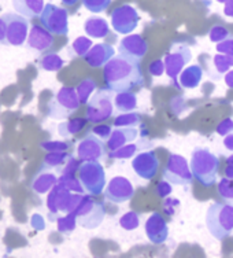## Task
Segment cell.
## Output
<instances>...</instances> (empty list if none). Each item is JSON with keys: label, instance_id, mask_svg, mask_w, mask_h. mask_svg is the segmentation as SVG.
<instances>
[{"label": "cell", "instance_id": "cell-1", "mask_svg": "<svg viewBox=\"0 0 233 258\" xmlns=\"http://www.w3.org/2000/svg\"><path fill=\"white\" fill-rule=\"evenodd\" d=\"M103 79L107 88L113 92H124L143 84V72L140 60L117 55L104 64Z\"/></svg>", "mask_w": 233, "mask_h": 258}, {"label": "cell", "instance_id": "cell-2", "mask_svg": "<svg viewBox=\"0 0 233 258\" xmlns=\"http://www.w3.org/2000/svg\"><path fill=\"white\" fill-rule=\"evenodd\" d=\"M191 170L203 187H213L218 176V157L208 149H195L191 154Z\"/></svg>", "mask_w": 233, "mask_h": 258}, {"label": "cell", "instance_id": "cell-3", "mask_svg": "<svg viewBox=\"0 0 233 258\" xmlns=\"http://www.w3.org/2000/svg\"><path fill=\"white\" fill-rule=\"evenodd\" d=\"M206 227L208 232L218 240H223L233 232V206L228 204L210 205L206 213Z\"/></svg>", "mask_w": 233, "mask_h": 258}, {"label": "cell", "instance_id": "cell-4", "mask_svg": "<svg viewBox=\"0 0 233 258\" xmlns=\"http://www.w3.org/2000/svg\"><path fill=\"white\" fill-rule=\"evenodd\" d=\"M84 194H71L62 184H56L47 195V209L48 220L56 221L60 213H73L83 199Z\"/></svg>", "mask_w": 233, "mask_h": 258}, {"label": "cell", "instance_id": "cell-5", "mask_svg": "<svg viewBox=\"0 0 233 258\" xmlns=\"http://www.w3.org/2000/svg\"><path fill=\"white\" fill-rule=\"evenodd\" d=\"M77 217L80 227L85 229H95L99 227L106 217V208L103 202L96 201L94 195H83V199L73 212Z\"/></svg>", "mask_w": 233, "mask_h": 258}, {"label": "cell", "instance_id": "cell-6", "mask_svg": "<svg viewBox=\"0 0 233 258\" xmlns=\"http://www.w3.org/2000/svg\"><path fill=\"white\" fill-rule=\"evenodd\" d=\"M80 98L73 87H62L48 103L47 115L54 119H66L79 110Z\"/></svg>", "mask_w": 233, "mask_h": 258}, {"label": "cell", "instance_id": "cell-7", "mask_svg": "<svg viewBox=\"0 0 233 258\" xmlns=\"http://www.w3.org/2000/svg\"><path fill=\"white\" fill-rule=\"evenodd\" d=\"M114 95L111 90H98L87 103V119L92 124H102L114 114Z\"/></svg>", "mask_w": 233, "mask_h": 258}, {"label": "cell", "instance_id": "cell-8", "mask_svg": "<svg viewBox=\"0 0 233 258\" xmlns=\"http://www.w3.org/2000/svg\"><path fill=\"white\" fill-rule=\"evenodd\" d=\"M79 179L84 185L85 192L98 197L106 187V172L99 161L81 162L79 169Z\"/></svg>", "mask_w": 233, "mask_h": 258}, {"label": "cell", "instance_id": "cell-9", "mask_svg": "<svg viewBox=\"0 0 233 258\" xmlns=\"http://www.w3.org/2000/svg\"><path fill=\"white\" fill-rule=\"evenodd\" d=\"M164 60L166 76L173 81V84L177 88H181L179 83H177V77L185 69V66L192 60L191 48L187 44H183V43H176V44L172 45L170 52L166 54Z\"/></svg>", "mask_w": 233, "mask_h": 258}, {"label": "cell", "instance_id": "cell-10", "mask_svg": "<svg viewBox=\"0 0 233 258\" xmlns=\"http://www.w3.org/2000/svg\"><path fill=\"white\" fill-rule=\"evenodd\" d=\"M40 22L52 35L66 36L69 33V13L63 7L55 5H45L40 14Z\"/></svg>", "mask_w": 233, "mask_h": 258}, {"label": "cell", "instance_id": "cell-11", "mask_svg": "<svg viewBox=\"0 0 233 258\" xmlns=\"http://www.w3.org/2000/svg\"><path fill=\"white\" fill-rule=\"evenodd\" d=\"M164 179L174 185H189L194 180L191 165H188V161L183 155L170 154L164 170Z\"/></svg>", "mask_w": 233, "mask_h": 258}, {"label": "cell", "instance_id": "cell-12", "mask_svg": "<svg viewBox=\"0 0 233 258\" xmlns=\"http://www.w3.org/2000/svg\"><path fill=\"white\" fill-rule=\"evenodd\" d=\"M140 22V15L133 6L122 5L111 13V26L119 35L132 33Z\"/></svg>", "mask_w": 233, "mask_h": 258}, {"label": "cell", "instance_id": "cell-13", "mask_svg": "<svg viewBox=\"0 0 233 258\" xmlns=\"http://www.w3.org/2000/svg\"><path fill=\"white\" fill-rule=\"evenodd\" d=\"M3 20L7 26V39L10 45H22L28 40L29 33V20L18 13H6Z\"/></svg>", "mask_w": 233, "mask_h": 258}, {"label": "cell", "instance_id": "cell-14", "mask_svg": "<svg viewBox=\"0 0 233 258\" xmlns=\"http://www.w3.org/2000/svg\"><path fill=\"white\" fill-rule=\"evenodd\" d=\"M106 147L107 144H104L103 140L91 132L77 144V158L81 162L102 161L106 157Z\"/></svg>", "mask_w": 233, "mask_h": 258}, {"label": "cell", "instance_id": "cell-15", "mask_svg": "<svg viewBox=\"0 0 233 258\" xmlns=\"http://www.w3.org/2000/svg\"><path fill=\"white\" fill-rule=\"evenodd\" d=\"M134 187L124 176H115L110 180L104 189V198L113 204H124L133 198Z\"/></svg>", "mask_w": 233, "mask_h": 258}, {"label": "cell", "instance_id": "cell-16", "mask_svg": "<svg viewBox=\"0 0 233 258\" xmlns=\"http://www.w3.org/2000/svg\"><path fill=\"white\" fill-rule=\"evenodd\" d=\"M132 169L140 179L152 180L158 173V157H157L154 151H143V153L133 157Z\"/></svg>", "mask_w": 233, "mask_h": 258}, {"label": "cell", "instance_id": "cell-17", "mask_svg": "<svg viewBox=\"0 0 233 258\" xmlns=\"http://www.w3.org/2000/svg\"><path fill=\"white\" fill-rule=\"evenodd\" d=\"M144 231H145V235L149 242L154 244L165 243L169 238L168 223L164 219V216L158 212H154L147 219L145 225H144Z\"/></svg>", "mask_w": 233, "mask_h": 258}, {"label": "cell", "instance_id": "cell-18", "mask_svg": "<svg viewBox=\"0 0 233 258\" xmlns=\"http://www.w3.org/2000/svg\"><path fill=\"white\" fill-rule=\"evenodd\" d=\"M148 51V44L141 35H129L119 41L118 52L125 56L140 60Z\"/></svg>", "mask_w": 233, "mask_h": 258}, {"label": "cell", "instance_id": "cell-19", "mask_svg": "<svg viewBox=\"0 0 233 258\" xmlns=\"http://www.w3.org/2000/svg\"><path fill=\"white\" fill-rule=\"evenodd\" d=\"M54 35L50 30H47L43 25H32L29 30V36L26 40L28 48L30 50L39 51V52H44L48 51L54 45Z\"/></svg>", "mask_w": 233, "mask_h": 258}, {"label": "cell", "instance_id": "cell-20", "mask_svg": "<svg viewBox=\"0 0 233 258\" xmlns=\"http://www.w3.org/2000/svg\"><path fill=\"white\" fill-rule=\"evenodd\" d=\"M113 56H115L114 47L107 43H100L91 47V50L87 52L84 59L91 68H104V64L107 63Z\"/></svg>", "mask_w": 233, "mask_h": 258}, {"label": "cell", "instance_id": "cell-21", "mask_svg": "<svg viewBox=\"0 0 233 258\" xmlns=\"http://www.w3.org/2000/svg\"><path fill=\"white\" fill-rule=\"evenodd\" d=\"M58 180H59V177H56L54 172L47 170V169H40L30 181V189L37 195H44L54 188L58 184Z\"/></svg>", "mask_w": 233, "mask_h": 258}, {"label": "cell", "instance_id": "cell-22", "mask_svg": "<svg viewBox=\"0 0 233 258\" xmlns=\"http://www.w3.org/2000/svg\"><path fill=\"white\" fill-rule=\"evenodd\" d=\"M139 131L136 126H122V128L113 129V132L107 139V149L110 151L122 147L125 144L132 143L137 139Z\"/></svg>", "mask_w": 233, "mask_h": 258}, {"label": "cell", "instance_id": "cell-23", "mask_svg": "<svg viewBox=\"0 0 233 258\" xmlns=\"http://www.w3.org/2000/svg\"><path fill=\"white\" fill-rule=\"evenodd\" d=\"M204 72L200 64H191L180 73L179 84L184 90H194L202 83Z\"/></svg>", "mask_w": 233, "mask_h": 258}, {"label": "cell", "instance_id": "cell-24", "mask_svg": "<svg viewBox=\"0 0 233 258\" xmlns=\"http://www.w3.org/2000/svg\"><path fill=\"white\" fill-rule=\"evenodd\" d=\"M11 2L15 11L26 17L28 20L37 18L44 10V0H11Z\"/></svg>", "mask_w": 233, "mask_h": 258}, {"label": "cell", "instance_id": "cell-25", "mask_svg": "<svg viewBox=\"0 0 233 258\" xmlns=\"http://www.w3.org/2000/svg\"><path fill=\"white\" fill-rule=\"evenodd\" d=\"M84 30L91 39H106L110 35V25L100 17H91L85 21Z\"/></svg>", "mask_w": 233, "mask_h": 258}, {"label": "cell", "instance_id": "cell-26", "mask_svg": "<svg viewBox=\"0 0 233 258\" xmlns=\"http://www.w3.org/2000/svg\"><path fill=\"white\" fill-rule=\"evenodd\" d=\"M114 104L119 113H129L137 107V96L130 91L117 92L114 96Z\"/></svg>", "mask_w": 233, "mask_h": 258}, {"label": "cell", "instance_id": "cell-27", "mask_svg": "<svg viewBox=\"0 0 233 258\" xmlns=\"http://www.w3.org/2000/svg\"><path fill=\"white\" fill-rule=\"evenodd\" d=\"M87 121H88L87 118H73L69 119V121H65V122L58 125V135L65 138V139L75 136L85 128Z\"/></svg>", "mask_w": 233, "mask_h": 258}, {"label": "cell", "instance_id": "cell-28", "mask_svg": "<svg viewBox=\"0 0 233 258\" xmlns=\"http://www.w3.org/2000/svg\"><path fill=\"white\" fill-rule=\"evenodd\" d=\"M71 155L67 153V151H62V153H48L45 155L44 159H43V165L40 169H47V170H51V169H58V170H62V168L65 166L66 162L69 161Z\"/></svg>", "mask_w": 233, "mask_h": 258}, {"label": "cell", "instance_id": "cell-29", "mask_svg": "<svg viewBox=\"0 0 233 258\" xmlns=\"http://www.w3.org/2000/svg\"><path fill=\"white\" fill-rule=\"evenodd\" d=\"M39 66L45 72H59L65 66V60L55 52H48L40 58Z\"/></svg>", "mask_w": 233, "mask_h": 258}, {"label": "cell", "instance_id": "cell-30", "mask_svg": "<svg viewBox=\"0 0 233 258\" xmlns=\"http://www.w3.org/2000/svg\"><path fill=\"white\" fill-rule=\"evenodd\" d=\"M96 81H95L94 79H84L81 83H80L79 85H77V88H75V91H77V95H79L80 98V102L81 103L87 104L88 103V100L91 99V96L94 95V92L96 91Z\"/></svg>", "mask_w": 233, "mask_h": 258}, {"label": "cell", "instance_id": "cell-31", "mask_svg": "<svg viewBox=\"0 0 233 258\" xmlns=\"http://www.w3.org/2000/svg\"><path fill=\"white\" fill-rule=\"evenodd\" d=\"M77 217H75L74 213H66L65 216H59L58 219H56V228L59 231L60 233H63V235H69L77 227Z\"/></svg>", "mask_w": 233, "mask_h": 258}, {"label": "cell", "instance_id": "cell-32", "mask_svg": "<svg viewBox=\"0 0 233 258\" xmlns=\"http://www.w3.org/2000/svg\"><path fill=\"white\" fill-rule=\"evenodd\" d=\"M58 183L62 184L65 188H67L71 192L85 194V188L81 180L75 177V174H60Z\"/></svg>", "mask_w": 233, "mask_h": 258}, {"label": "cell", "instance_id": "cell-33", "mask_svg": "<svg viewBox=\"0 0 233 258\" xmlns=\"http://www.w3.org/2000/svg\"><path fill=\"white\" fill-rule=\"evenodd\" d=\"M141 122V117L139 113H121L117 115L114 119V126L115 128H122V126H137Z\"/></svg>", "mask_w": 233, "mask_h": 258}, {"label": "cell", "instance_id": "cell-34", "mask_svg": "<svg viewBox=\"0 0 233 258\" xmlns=\"http://www.w3.org/2000/svg\"><path fill=\"white\" fill-rule=\"evenodd\" d=\"M137 151H139L137 144L128 143L122 146V147H119V149L110 151L109 157L113 159H130L137 154Z\"/></svg>", "mask_w": 233, "mask_h": 258}, {"label": "cell", "instance_id": "cell-35", "mask_svg": "<svg viewBox=\"0 0 233 258\" xmlns=\"http://www.w3.org/2000/svg\"><path fill=\"white\" fill-rule=\"evenodd\" d=\"M218 194L225 204L233 206V180L228 179L226 176L219 180Z\"/></svg>", "mask_w": 233, "mask_h": 258}, {"label": "cell", "instance_id": "cell-36", "mask_svg": "<svg viewBox=\"0 0 233 258\" xmlns=\"http://www.w3.org/2000/svg\"><path fill=\"white\" fill-rule=\"evenodd\" d=\"M213 63L215 70H217V73L223 75V73L229 72V69L233 66V56L232 55L221 54V52H218L217 55H214Z\"/></svg>", "mask_w": 233, "mask_h": 258}, {"label": "cell", "instance_id": "cell-37", "mask_svg": "<svg viewBox=\"0 0 233 258\" xmlns=\"http://www.w3.org/2000/svg\"><path fill=\"white\" fill-rule=\"evenodd\" d=\"M119 225L122 227L125 231H133L137 229L140 225V216L136 212H126L119 217Z\"/></svg>", "mask_w": 233, "mask_h": 258}, {"label": "cell", "instance_id": "cell-38", "mask_svg": "<svg viewBox=\"0 0 233 258\" xmlns=\"http://www.w3.org/2000/svg\"><path fill=\"white\" fill-rule=\"evenodd\" d=\"M94 45L91 37H87V36H79L77 39L73 41L71 44V50L74 52V55L77 56H85L87 52L91 50V47Z\"/></svg>", "mask_w": 233, "mask_h": 258}, {"label": "cell", "instance_id": "cell-39", "mask_svg": "<svg viewBox=\"0 0 233 258\" xmlns=\"http://www.w3.org/2000/svg\"><path fill=\"white\" fill-rule=\"evenodd\" d=\"M40 147L47 153H62V151H67L71 147V144L65 140H47V142H41Z\"/></svg>", "mask_w": 233, "mask_h": 258}, {"label": "cell", "instance_id": "cell-40", "mask_svg": "<svg viewBox=\"0 0 233 258\" xmlns=\"http://www.w3.org/2000/svg\"><path fill=\"white\" fill-rule=\"evenodd\" d=\"M111 0H83V5L88 11L94 14H99L109 9Z\"/></svg>", "mask_w": 233, "mask_h": 258}, {"label": "cell", "instance_id": "cell-41", "mask_svg": "<svg viewBox=\"0 0 233 258\" xmlns=\"http://www.w3.org/2000/svg\"><path fill=\"white\" fill-rule=\"evenodd\" d=\"M229 30L225 28V26H221V25H215L213 26L210 32H208V39L210 41H213V43H221L225 39H228L229 37Z\"/></svg>", "mask_w": 233, "mask_h": 258}, {"label": "cell", "instance_id": "cell-42", "mask_svg": "<svg viewBox=\"0 0 233 258\" xmlns=\"http://www.w3.org/2000/svg\"><path fill=\"white\" fill-rule=\"evenodd\" d=\"M155 192L158 195L159 198H168L170 197V194L173 192V187H172V183L168 181V180H162L159 181L157 188H155Z\"/></svg>", "mask_w": 233, "mask_h": 258}, {"label": "cell", "instance_id": "cell-43", "mask_svg": "<svg viewBox=\"0 0 233 258\" xmlns=\"http://www.w3.org/2000/svg\"><path fill=\"white\" fill-rule=\"evenodd\" d=\"M80 165H81V161L80 159H75L73 155L70 157V159L66 162V165L60 170V174H75V172H79Z\"/></svg>", "mask_w": 233, "mask_h": 258}, {"label": "cell", "instance_id": "cell-44", "mask_svg": "<svg viewBox=\"0 0 233 258\" xmlns=\"http://www.w3.org/2000/svg\"><path fill=\"white\" fill-rule=\"evenodd\" d=\"M215 132L219 135V136H226V135L232 134L233 132V118H225L222 119L217 128H215Z\"/></svg>", "mask_w": 233, "mask_h": 258}, {"label": "cell", "instance_id": "cell-45", "mask_svg": "<svg viewBox=\"0 0 233 258\" xmlns=\"http://www.w3.org/2000/svg\"><path fill=\"white\" fill-rule=\"evenodd\" d=\"M111 126L109 125H104V124H96L94 129H92V134L96 135L98 138H100L102 140H107L110 138V135H111Z\"/></svg>", "mask_w": 233, "mask_h": 258}, {"label": "cell", "instance_id": "cell-46", "mask_svg": "<svg viewBox=\"0 0 233 258\" xmlns=\"http://www.w3.org/2000/svg\"><path fill=\"white\" fill-rule=\"evenodd\" d=\"M148 72L151 73V76L154 77H161V76L165 73V60L158 59L151 62L148 66Z\"/></svg>", "mask_w": 233, "mask_h": 258}, {"label": "cell", "instance_id": "cell-47", "mask_svg": "<svg viewBox=\"0 0 233 258\" xmlns=\"http://www.w3.org/2000/svg\"><path fill=\"white\" fill-rule=\"evenodd\" d=\"M217 51L221 54L232 55L233 56V37L229 36L228 39H225L221 43H217Z\"/></svg>", "mask_w": 233, "mask_h": 258}, {"label": "cell", "instance_id": "cell-48", "mask_svg": "<svg viewBox=\"0 0 233 258\" xmlns=\"http://www.w3.org/2000/svg\"><path fill=\"white\" fill-rule=\"evenodd\" d=\"M9 44V39H7V26H6V21L3 17H0V45Z\"/></svg>", "mask_w": 233, "mask_h": 258}, {"label": "cell", "instance_id": "cell-49", "mask_svg": "<svg viewBox=\"0 0 233 258\" xmlns=\"http://www.w3.org/2000/svg\"><path fill=\"white\" fill-rule=\"evenodd\" d=\"M179 205H180V201H177V199H172L168 197V199L165 201V210H166L169 214H173L174 209L177 208Z\"/></svg>", "mask_w": 233, "mask_h": 258}, {"label": "cell", "instance_id": "cell-50", "mask_svg": "<svg viewBox=\"0 0 233 258\" xmlns=\"http://www.w3.org/2000/svg\"><path fill=\"white\" fill-rule=\"evenodd\" d=\"M30 224H32V225H33L36 229H43V228H44V223H43V219L40 217L39 214H35V216H33V219H32Z\"/></svg>", "mask_w": 233, "mask_h": 258}, {"label": "cell", "instance_id": "cell-51", "mask_svg": "<svg viewBox=\"0 0 233 258\" xmlns=\"http://www.w3.org/2000/svg\"><path fill=\"white\" fill-rule=\"evenodd\" d=\"M223 14L229 17V18H233V0H228L225 3V7H223Z\"/></svg>", "mask_w": 233, "mask_h": 258}, {"label": "cell", "instance_id": "cell-52", "mask_svg": "<svg viewBox=\"0 0 233 258\" xmlns=\"http://www.w3.org/2000/svg\"><path fill=\"white\" fill-rule=\"evenodd\" d=\"M223 146L226 147V150H229V151H232L233 153V132L225 136V139H223Z\"/></svg>", "mask_w": 233, "mask_h": 258}, {"label": "cell", "instance_id": "cell-53", "mask_svg": "<svg viewBox=\"0 0 233 258\" xmlns=\"http://www.w3.org/2000/svg\"><path fill=\"white\" fill-rule=\"evenodd\" d=\"M225 84L233 90V70H229L225 73Z\"/></svg>", "mask_w": 233, "mask_h": 258}, {"label": "cell", "instance_id": "cell-54", "mask_svg": "<svg viewBox=\"0 0 233 258\" xmlns=\"http://www.w3.org/2000/svg\"><path fill=\"white\" fill-rule=\"evenodd\" d=\"M225 176L228 179L233 180V165H226V169H225Z\"/></svg>", "mask_w": 233, "mask_h": 258}, {"label": "cell", "instance_id": "cell-55", "mask_svg": "<svg viewBox=\"0 0 233 258\" xmlns=\"http://www.w3.org/2000/svg\"><path fill=\"white\" fill-rule=\"evenodd\" d=\"M60 2H62V5L67 6V7H73V6L77 5L79 0H60Z\"/></svg>", "mask_w": 233, "mask_h": 258}, {"label": "cell", "instance_id": "cell-56", "mask_svg": "<svg viewBox=\"0 0 233 258\" xmlns=\"http://www.w3.org/2000/svg\"><path fill=\"white\" fill-rule=\"evenodd\" d=\"M226 165H233V154L226 158Z\"/></svg>", "mask_w": 233, "mask_h": 258}, {"label": "cell", "instance_id": "cell-57", "mask_svg": "<svg viewBox=\"0 0 233 258\" xmlns=\"http://www.w3.org/2000/svg\"><path fill=\"white\" fill-rule=\"evenodd\" d=\"M217 2H218V3H223V5H225V3H226L228 0H217Z\"/></svg>", "mask_w": 233, "mask_h": 258}]
</instances>
